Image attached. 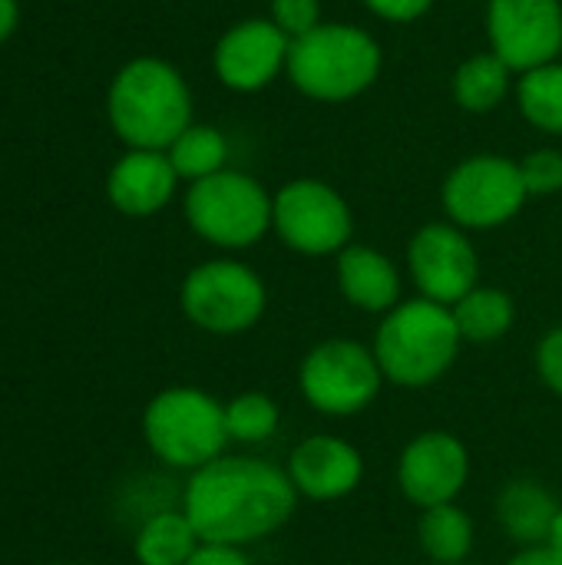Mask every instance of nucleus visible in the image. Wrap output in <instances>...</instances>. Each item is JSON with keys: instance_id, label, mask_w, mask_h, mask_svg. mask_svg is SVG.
<instances>
[{"instance_id": "1", "label": "nucleus", "mask_w": 562, "mask_h": 565, "mask_svg": "<svg viewBox=\"0 0 562 565\" xmlns=\"http://www.w3.org/2000/svg\"><path fill=\"white\" fill-rule=\"evenodd\" d=\"M295 510V483L255 457H222L195 470L185 516L202 543L242 546L275 533Z\"/></svg>"}, {"instance_id": "2", "label": "nucleus", "mask_w": 562, "mask_h": 565, "mask_svg": "<svg viewBox=\"0 0 562 565\" xmlns=\"http://www.w3.org/2000/svg\"><path fill=\"white\" fill-rule=\"evenodd\" d=\"M192 103L182 76L162 60L129 63L109 89V119L136 149H166L189 129Z\"/></svg>"}, {"instance_id": "3", "label": "nucleus", "mask_w": 562, "mask_h": 565, "mask_svg": "<svg viewBox=\"0 0 562 565\" xmlns=\"http://www.w3.org/2000/svg\"><path fill=\"white\" fill-rule=\"evenodd\" d=\"M291 83L321 103H344L361 96L381 73V46L371 33L348 23H321L291 40Z\"/></svg>"}, {"instance_id": "4", "label": "nucleus", "mask_w": 562, "mask_h": 565, "mask_svg": "<svg viewBox=\"0 0 562 565\" xmlns=\"http://www.w3.org/2000/svg\"><path fill=\"white\" fill-rule=\"evenodd\" d=\"M457 321L444 305L421 298L394 308L378 331L374 358L381 371L404 387H424L437 381L457 354Z\"/></svg>"}, {"instance_id": "5", "label": "nucleus", "mask_w": 562, "mask_h": 565, "mask_svg": "<svg viewBox=\"0 0 562 565\" xmlns=\"http://www.w3.org/2000/svg\"><path fill=\"white\" fill-rule=\"evenodd\" d=\"M142 430L159 460L172 467H192V470L219 460L229 440L225 407H219L209 394L189 391V387L159 394L146 407Z\"/></svg>"}, {"instance_id": "6", "label": "nucleus", "mask_w": 562, "mask_h": 565, "mask_svg": "<svg viewBox=\"0 0 562 565\" xmlns=\"http://www.w3.org/2000/svg\"><path fill=\"white\" fill-rule=\"evenodd\" d=\"M185 215L202 238L225 248H242L265 235L272 222V202L252 175L222 169L192 182L185 195Z\"/></svg>"}, {"instance_id": "7", "label": "nucleus", "mask_w": 562, "mask_h": 565, "mask_svg": "<svg viewBox=\"0 0 562 565\" xmlns=\"http://www.w3.org/2000/svg\"><path fill=\"white\" fill-rule=\"evenodd\" d=\"M527 195L520 162L503 156L464 159L444 182V209L467 228H494L510 222L523 209Z\"/></svg>"}, {"instance_id": "8", "label": "nucleus", "mask_w": 562, "mask_h": 565, "mask_svg": "<svg viewBox=\"0 0 562 565\" xmlns=\"http://www.w3.org/2000/svg\"><path fill=\"white\" fill-rule=\"evenodd\" d=\"M182 308L189 321L212 334H238L262 318L265 288L258 275L238 262H209L185 278Z\"/></svg>"}, {"instance_id": "9", "label": "nucleus", "mask_w": 562, "mask_h": 565, "mask_svg": "<svg viewBox=\"0 0 562 565\" xmlns=\"http://www.w3.org/2000/svg\"><path fill=\"white\" fill-rule=\"evenodd\" d=\"M272 225L288 248L301 255H328L348 245L351 209L331 185L298 179L272 199Z\"/></svg>"}, {"instance_id": "10", "label": "nucleus", "mask_w": 562, "mask_h": 565, "mask_svg": "<svg viewBox=\"0 0 562 565\" xmlns=\"http://www.w3.org/2000/svg\"><path fill=\"white\" fill-rule=\"evenodd\" d=\"M378 358L354 341H325L301 364V391L321 414H358L381 387Z\"/></svg>"}, {"instance_id": "11", "label": "nucleus", "mask_w": 562, "mask_h": 565, "mask_svg": "<svg viewBox=\"0 0 562 565\" xmlns=\"http://www.w3.org/2000/svg\"><path fill=\"white\" fill-rule=\"evenodd\" d=\"M487 33L494 53L520 73L556 63L562 50L560 0H490Z\"/></svg>"}, {"instance_id": "12", "label": "nucleus", "mask_w": 562, "mask_h": 565, "mask_svg": "<svg viewBox=\"0 0 562 565\" xmlns=\"http://www.w3.org/2000/svg\"><path fill=\"white\" fill-rule=\"evenodd\" d=\"M411 275L424 298L457 305L477 288V252L454 225H424L407 252Z\"/></svg>"}, {"instance_id": "13", "label": "nucleus", "mask_w": 562, "mask_h": 565, "mask_svg": "<svg viewBox=\"0 0 562 565\" xmlns=\"http://www.w3.org/2000/svg\"><path fill=\"white\" fill-rule=\"evenodd\" d=\"M291 40L262 17L235 23L215 46V73L229 89L255 93L268 86L282 66H288Z\"/></svg>"}, {"instance_id": "14", "label": "nucleus", "mask_w": 562, "mask_h": 565, "mask_svg": "<svg viewBox=\"0 0 562 565\" xmlns=\"http://www.w3.org/2000/svg\"><path fill=\"white\" fill-rule=\"evenodd\" d=\"M467 480V450L450 434H421L401 457V487L417 507L450 503Z\"/></svg>"}, {"instance_id": "15", "label": "nucleus", "mask_w": 562, "mask_h": 565, "mask_svg": "<svg viewBox=\"0 0 562 565\" xmlns=\"http://www.w3.org/2000/svg\"><path fill=\"white\" fill-rule=\"evenodd\" d=\"M288 477H291L295 490L311 500H338L358 487L361 457L344 440L311 437L291 454Z\"/></svg>"}, {"instance_id": "16", "label": "nucleus", "mask_w": 562, "mask_h": 565, "mask_svg": "<svg viewBox=\"0 0 562 565\" xmlns=\"http://www.w3.org/2000/svg\"><path fill=\"white\" fill-rule=\"evenodd\" d=\"M176 169L169 156L152 149H136L116 162L109 175V199L126 215H152L159 212L176 189Z\"/></svg>"}, {"instance_id": "17", "label": "nucleus", "mask_w": 562, "mask_h": 565, "mask_svg": "<svg viewBox=\"0 0 562 565\" xmlns=\"http://www.w3.org/2000/svg\"><path fill=\"white\" fill-rule=\"evenodd\" d=\"M338 285L344 298L364 311H388L401 295L397 268L374 248L351 245L338 255Z\"/></svg>"}, {"instance_id": "18", "label": "nucleus", "mask_w": 562, "mask_h": 565, "mask_svg": "<svg viewBox=\"0 0 562 565\" xmlns=\"http://www.w3.org/2000/svg\"><path fill=\"white\" fill-rule=\"evenodd\" d=\"M497 513H500L503 530H507L517 543L537 546V543L550 540L560 507L553 503V497H550L540 483L520 480V483H510V487L500 493Z\"/></svg>"}, {"instance_id": "19", "label": "nucleus", "mask_w": 562, "mask_h": 565, "mask_svg": "<svg viewBox=\"0 0 562 565\" xmlns=\"http://www.w3.org/2000/svg\"><path fill=\"white\" fill-rule=\"evenodd\" d=\"M510 89V66L497 53H477L454 73V96L467 113H490Z\"/></svg>"}, {"instance_id": "20", "label": "nucleus", "mask_w": 562, "mask_h": 565, "mask_svg": "<svg viewBox=\"0 0 562 565\" xmlns=\"http://www.w3.org/2000/svg\"><path fill=\"white\" fill-rule=\"evenodd\" d=\"M199 533L185 513H156L136 540V556L142 565H185L195 553Z\"/></svg>"}, {"instance_id": "21", "label": "nucleus", "mask_w": 562, "mask_h": 565, "mask_svg": "<svg viewBox=\"0 0 562 565\" xmlns=\"http://www.w3.org/2000/svg\"><path fill=\"white\" fill-rule=\"evenodd\" d=\"M454 321L467 341H494L513 324V301L497 288H474L454 305Z\"/></svg>"}, {"instance_id": "22", "label": "nucleus", "mask_w": 562, "mask_h": 565, "mask_svg": "<svg viewBox=\"0 0 562 565\" xmlns=\"http://www.w3.org/2000/svg\"><path fill=\"white\" fill-rule=\"evenodd\" d=\"M470 543H474V526L464 510L444 503V507H431L421 516V546L431 559L457 565L470 553Z\"/></svg>"}, {"instance_id": "23", "label": "nucleus", "mask_w": 562, "mask_h": 565, "mask_svg": "<svg viewBox=\"0 0 562 565\" xmlns=\"http://www.w3.org/2000/svg\"><path fill=\"white\" fill-rule=\"evenodd\" d=\"M517 99L523 116L537 129L562 136V63H547L523 73L517 86Z\"/></svg>"}, {"instance_id": "24", "label": "nucleus", "mask_w": 562, "mask_h": 565, "mask_svg": "<svg viewBox=\"0 0 562 565\" xmlns=\"http://www.w3.org/2000/svg\"><path fill=\"white\" fill-rule=\"evenodd\" d=\"M229 156V142L219 129L212 126H189L172 146H169V162L179 175L185 179H205L222 172Z\"/></svg>"}, {"instance_id": "25", "label": "nucleus", "mask_w": 562, "mask_h": 565, "mask_svg": "<svg viewBox=\"0 0 562 565\" xmlns=\"http://www.w3.org/2000/svg\"><path fill=\"white\" fill-rule=\"evenodd\" d=\"M278 427V407L262 394H242L225 407V430L232 440L258 444Z\"/></svg>"}, {"instance_id": "26", "label": "nucleus", "mask_w": 562, "mask_h": 565, "mask_svg": "<svg viewBox=\"0 0 562 565\" xmlns=\"http://www.w3.org/2000/svg\"><path fill=\"white\" fill-rule=\"evenodd\" d=\"M520 172L530 195H553L562 189V152L537 149L520 162Z\"/></svg>"}, {"instance_id": "27", "label": "nucleus", "mask_w": 562, "mask_h": 565, "mask_svg": "<svg viewBox=\"0 0 562 565\" xmlns=\"http://www.w3.org/2000/svg\"><path fill=\"white\" fill-rule=\"evenodd\" d=\"M272 23L288 40H298L321 26V7L318 0H272Z\"/></svg>"}, {"instance_id": "28", "label": "nucleus", "mask_w": 562, "mask_h": 565, "mask_svg": "<svg viewBox=\"0 0 562 565\" xmlns=\"http://www.w3.org/2000/svg\"><path fill=\"white\" fill-rule=\"evenodd\" d=\"M537 364H540L543 381H547L556 394H562V328L550 331V334L543 338V344H540V351H537Z\"/></svg>"}, {"instance_id": "29", "label": "nucleus", "mask_w": 562, "mask_h": 565, "mask_svg": "<svg viewBox=\"0 0 562 565\" xmlns=\"http://www.w3.org/2000/svg\"><path fill=\"white\" fill-rule=\"evenodd\" d=\"M434 0H364L368 10H374L378 17L384 20H394V23H411L417 17H424L431 10Z\"/></svg>"}, {"instance_id": "30", "label": "nucleus", "mask_w": 562, "mask_h": 565, "mask_svg": "<svg viewBox=\"0 0 562 565\" xmlns=\"http://www.w3.org/2000/svg\"><path fill=\"white\" fill-rule=\"evenodd\" d=\"M185 565H248V559L235 546H212V543H205L202 550L192 553V559Z\"/></svg>"}, {"instance_id": "31", "label": "nucleus", "mask_w": 562, "mask_h": 565, "mask_svg": "<svg viewBox=\"0 0 562 565\" xmlns=\"http://www.w3.org/2000/svg\"><path fill=\"white\" fill-rule=\"evenodd\" d=\"M510 565H562V556L550 546H533L523 556H517Z\"/></svg>"}, {"instance_id": "32", "label": "nucleus", "mask_w": 562, "mask_h": 565, "mask_svg": "<svg viewBox=\"0 0 562 565\" xmlns=\"http://www.w3.org/2000/svg\"><path fill=\"white\" fill-rule=\"evenodd\" d=\"M17 23V0H0V40L13 30Z\"/></svg>"}, {"instance_id": "33", "label": "nucleus", "mask_w": 562, "mask_h": 565, "mask_svg": "<svg viewBox=\"0 0 562 565\" xmlns=\"http://www.w3.org/2000/svg\"><path fill=\"white\" fill-rule=\"evenodd\" d=\"M547 543H550V550H556V553L562 556V510L556 513V523H553V533H550V540H547Z\"/></svg>"}]
</instances>
